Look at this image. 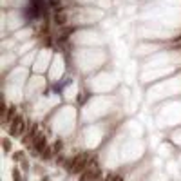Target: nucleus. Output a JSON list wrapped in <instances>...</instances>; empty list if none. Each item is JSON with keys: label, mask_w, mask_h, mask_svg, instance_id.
Listing matches in <instances>:
<instances>
[{"label": "nucleus", "mask_w": 181, "mask_h": 181, "mask_svg": "<svg viewBox=\"0 0 181 181\" xmlns=\"http://www.w3.org/2000/svg\"><path fill=\"white\" fill-rule=\"evenodd\" d=\"M87 167H89V154L87 152H80L67 161V168L71 172H83Z\"/></svg>", "instance_id": "f257e3e1"}, {"label": "nucleus", "mask_w": 181, "mask_h": 181, "mask_svg": "<svg viewBox=\"0 0 181 181\" xmlns=\"http://www.w3.org/2000/svg\"><path fill=\"white\" fill-rule=\"evenodd\" d=\"M24 130H26L24 118L22 116H15L13 122H11V125H9V134L11 136H20V134H24Z\"/></svg>", "instance_id": "f03ea898"}, {"label": "nucleus", "mask_w": 181, "mask_h": 181, "mask_svg": "<svg viewBox=\"0 0 181 181\" xmlns=\"http://www.w3.org/2000/svg\"><path fill=\"white\" fill-rule=\"evenodd\" d=\"M33 145H34V149H36L38 152H44V149H45V136H44V134H38V136L33 139Z\"/></svg>", "instance_id": "7ed1b4c3"}, {"label": "nucleus", "mask_w": 181, "mask_h": 181, "mask_svg": "<svg viewBox=\"0 0 181 181\" xmlns=\"http://www.w3.org/2000/svg\"><path fill=\"white\" fill-rule=\"evenodd\" d=\"M54 22L58 24V26H64L67 20H65V15H62V13H56L54 15Z\"/></svg>", "instance_id": "20e7f679"}, {"label": "nucleus", "mask_w": 181, "mask_h": 181, "mask_svg": "<svg viewBox=\"0 0 181 181\" xmlns=\"http://www.w3.org/2000/svg\"><path fill=\"white\" fill-rule=\"evenodd\" d=\"M62 145H64V143H62V141L58 139V141H56V143L53 145V150H54V152H60V150H62Z\"/></svg>", "instance_id": "39448f33"}, {"label": "nucleus", "mask_w": 181, "mask_h": 181, "mask_svg": "<svg viewBox=\"0 0 181 181\" xmlns=\"http://www.w3.org/2000/svg\"><path fill=\"white\" fill-rule=\"evenodd\" d=\"M13 181H20V170L13 168Z\"/></svg>", "instance_id": "423d86ee"}, {"label": "nucleus", "mask_w": 181, "mask_h": 181, "mask_svg": "<svg viewBox=\"0 0 181 181\" xmlns=\"http://www.w3.org/2000/svg\"><path fill=\"white\" fill-rule=\"evenodd\" d=\"M4 150H6V152H9V150H11V143H9V139H7V138L4 139Z\"/></svg>", "instance_id": "0eeeda50"}, {"label": "nucleus", "mask_w": 181, "mask_h": 181, "mask_svg": "<svg viewBox=\"0 0 181 181\" xmlns=\"http://www.w3.org/2000/svg\"><path fill=\"white\" fill-rule=\"evenodd\" d=\"M42 156H44V158H49V156H51V147H45L44 152H42Z\"/></svg>", "instance_id": "6e6552de"}, {"label": "nucleus", "mask_w": 181, "mask_h": 181, "mask_svg": "<svg viewBox=\"0 0 181 181\" xmlns=\"http://www.w3.org/2000/svg\"><path fill=\"white\" fill-rule=\"evenodd\" d=\"M22 156H24V152H16L15 154V159H22Z\"/></svg>", "instance_id": "1a4fd4ad"}, {"label": "nucleus", "mask_w": 181, "mask_h": 181, "mask_svg": "<svg viewBox=\"0 0 181 181\" xmlns=\"http://www.w3.org/2000/svg\"><path fill=\"white\" fill-rule=\"evenodd\" d=\"M112 181H123V177H122V176H116V177H114Z\"/></svg>", "instance_id": "9d476101"}, {"label": "nucleus", "mask_w": 181, "mask_h": 181, "mask_svg": "<svg viewBox=\"0 0 181 181\" xmlns=\"http://www.w3.org/2000/svg\"><path fill=\"white\" fill-rule=\"evenodd\" d=\"M111 179H112V177H111V176H107V177H103L102 181H111Z\"/></svg>", "instance_id": "9b49d317"}, {"label": "nucleus", "mask_w": 181, "mask_h": 181, "mask_svg": "<svg viewBox=\"0 0 181 181\" xmlns=\"http://www.w3.org/2000/svg\"><path fill=\"white\" fill-rule=\"evenodd\" d=\"M42 181H49V179H47V177H44V179H42Z\"/></svg>", "instance_id": "f8f14e48"}]
</instances>
